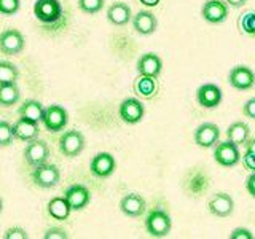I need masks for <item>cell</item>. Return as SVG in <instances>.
Here are the masks:
<instances>
[{
	"label": "cell",
	"mask_w": 255,
	"mask_h": 239,
	"mask_svg": "<svg viewBox=\"0 0 255 239\" xmlns=\"http://www.w3.org/2000/svg\"><path fill=\"white\" fill-rule=\"evenodd\" d=\"M252 37H255V26H254V34H252Z\"/></svg>",
	"instance_id": "cell-42"
},
{
	"label": "cell",
	"mask_w": 255,
	"mask_h": 239,
	"mask_svg": "<svg viewBox=\"0 0 255 239\" xmlns=\"http://www.w3.org/2000/svg\"><path fill=\"white\" fill-rule=\"evenodd\" d=\"M243 114L247 117V118H252L255 120V98H251L244 102L243 106Z\"/></svg>",
	"instance_id": "cell-36"
},
{
	"label": "cell",
	"mask_w": 255,
	"mask_h": 239,
	"mask_svg": "<svg viewBox=\"0 0 255 239\" xmlns=\"http://www.w3.org/2000/svg\"><path fill=\"white\" fill-rule=\"evenodd\" d=\"M223 93L215 83H204L196 90V101L204 109H215L222 104Z\"/></svg>",
	"instance_id": "cell-14"
},
{
	"label": "cell",
	"mask_w": 255,
	"mask_h": 239,
	"mask_svg": "<svg viewBox=\"0 0 255 239\" xmlns=\"http://www.w3.org/2000/svg\"><path fill=\"white\" fill-rule=\"evenodd\" d=\"M24 46H26V40L18 29H5L0 34V51L3 54L18 56Z\"/></svg>",
	"instance_id": "cell-8"
},
{
	"label": "cell",
	"mask_w": 255,
	"mask_h": 239,
	"mask_svg": "<svg viewBox=\"0 0 255 239\" xmlns=\"http://www.w3.org/2000/svg\"><path fill=\"white\" fill-rule=\"evenodd\" d=\"M193 139L198 147L212 148L217 145V142L220 140V127L215 123L206 121L203 124H199L195 129Z\"/></svg>",
	"instance_id": "cell-9"
},
{
	"label": "cell",
	"mask_w": 255,
	"mask_h": 239,
	"mask_svg": "<svg viewBox=\"0 0 255 239\" xmlns=\"http://www.w3.org/2000/svg\"><path fill=\"white\" fill-rule=\"evenodd\" d=\"M107 19L110 24L118 27H123L126 24H129L132 19L131 6L123 2H115L107 8Z\"/></svg>",
	"instance_id": "cell-20"
},
{
	"label": "cell",
	"mask_w": 255,
	"mask_h": 239,
	"mask_svg": "<svg viewBox=\"0 0 255 239\" xmlns=\"http://www.w3.org/2000/svg\"><path fill=\"white\" fill-rule=\"evenodd\" d=\"M117 167V161L112 153H107V151H101V153L94 155L90 164V171L94 177L98 179H107L112 174L115 172Z\"/></svg>",
	"instance_id": "cell-12"
},
{
	"label": "cell",
	"mask_w": 255,
	"mask_h": 239,
	"mask_svg": "<svg viewBox=\"0 0 255 239\" xmlns=\"http://www.w3.org/2000/svg\"><path fill=\"white\" fill-rule=\"evenodd\" d=\"M21 98V91L16 83L0 85V107H13L18 104Z\"/></svg>",
	"instance_id": "cell-26"
},
{
	"label": "cell",
	"mask_w": 255,
	"mask_h": 239,
	"mask_svg": "<svg viewBox=\"0 0 255 239\" xmlns=\"http://www.w3.org/2000/svg\"><path fill=\"white\" fill-rule=\"evenodd\" d=\"M13 134L14 139L22 140V142H30L38 137L40 129H38V123L29 121L26 118H18L13 123Z\"/></svg>",
	"instance_id": "cell-21"
},
{
	"label": "cell",
	"mask_w": 255,
	"mask_h": 239,
	"mask_svg": "<svg viewBox=\"0 0 255 239\" xmlns=\"http://www.w3.org/2000/svg\"><path fill=\"white\" fill-rule=\"evenodd\" d=\"M131 21H132L134 30L140 35H151L158 27L156 16L151 11H147V10H142L139 13H135V16H132Z\"/></svg>",
	"instance_id": "cell-18"
},
{
	"label": "cell",
	"mask_w": 255,
	"mask_h": 239,
	"mask_svg": "<svg viewBox=\"0 0 255 239\" xmlns=\"http://www.w3.org/2000/svg\"><path fill=\"white\" fill-rule=\"evenodd\" d=\"M246 190L249 191V195L255 198V171L251 172L246 179Z\"/></svg>",
	"instance_id": "cell-37"
},
{
	"label": "cell",
	"mask_w": 255,
	"mask_h": 239,
	"mask_svg": "<svg viewBox=\"0 0 255 239\" xmlns=\"http://www.w3.org/2000/svg\"><path fill=\"white\" fill-rule=\"evenodd\" d=\"M85 145H86L85 135L77 129L62 132V135L59 137V150H61V153L67 158L78 156L85 150Z\"/></svg>",
	"instance_id": "cell-2"
},
{
	"label": "cell",
	"mask_w": 255,
	"mask_h": 239,
	"mask_svg": "<svg viewBox=\"0 0 255 239\" xmlns=\"http://www.w3.org/2000/svg\"><path fill=\"white\" fill-rule=\"evenodd\" d=\"M13 140V124L5 121V120H0V147H10Z\"/></svg>",
	"instance_id": "cell-28"
},
{
	"label": "cell",
	"mask_w": 255,
	"mask_h": 239,
	"mask_svg": "<svg viewBox=\"0 0 255 239\" xmlns=\"http://www.w3.org/2000/svg\"><path fill=\"white\" fill-rule=\"evenodd\" d=\"M19 77V69L10 61H0V85L16 83Z\"/></svg>",
	"instance_id": "cell-27"
},
{
	"label": "cell",
	"mask_w": 255,
	"mask_h": 239,
	"mask_svg": "<svg viewBox=\"0 0 255 239\" xmlns=\"http://www.w3.org/2000/svg\"><path fill=\"white\" fill-rule=\"evenodd\" d=\"M235 211V201L228 193H215L209 201V212L215 217H228Z\"/></svg>",
	"instance_id": "cell-19"
},
{
	"label": "cell",
	"mask_w": 255,
	"mask_h": 239,
	"mask_svg": "<svg viewBox=\"0 0 255 239\" xmlns=\"http://www.w3.org/2000/svg\"><path fill=\"white\" fill-rule=\"evenodd\" d=\"M5 239H29V235L26 233V230L19 228V227H13V228H8L3 235Z\"/></svg>",
	"instance_id": "cell-32"
},
{
	"label": "cell",
	"mask_w": 255,
	"mask_h": 239,
	"mask_svg": "<svg viewBox=\"0 0 255 239\" xmlns=\"http://www.w3.org/2000/svg\"><path fill=\"white\" fill-rule=\"evenodd\" d=\"M64 196L69 201L72 211H82L91 203V193L85 185H80V183H74L69 188L64 191Z\"/></svg>",
	"instance_id": "cell-15"
},
{
	"label": "cell",
	"mask_w": 255,
	"mask_h": 239,
	"mask_svg": "<svg viewBox=\"0 0 255 239\" xmlns=\"http://www.w3.org/2000/svg\"><path fill=\"white\" fill-rule=\"evenodd\" d=\"M32 182L40 188H53L61 180V172L56 164H40L32 171Z\"/></svg>",
	"instance_id": "cell-6"
},
{
	"label": "cell",
	"mask_w": 255,
	"mask_h": 239,
	"mask_svg": "<svg viewBox=\"0 0 255 239\" xmlns=\"http://www.w3.org/2000/svg\"><path fill=\"white\" fill-rule=\"evenodd\" d=\"M69 121V115L67 110L62 106H58V104H53V106L45 107V117H43V126L48 132L56 134L66 129Z\"/></svg>",
	"instance_id": "cell-3"
},
{
	"label": "cell",
	"mask_w": 255,
	"mask_h": 239,
	"mask_svg": "<svg viewBox=\"0 0 255 239\" xmlns=\"http://www.w3.org/2000/svg\"><path fill=\"white\" fill-rule=\"evenodd\" d=\"M48 158H50V147H48L45 140L37 137L27 142L26 148H24V161L30 167H37L40 164L48 163Z\"/></svg>",
	"instance_id": "cell-7"
},
{
	"label": "cell",
	"mask_w": 255,
	"mask_h": 239,
	"mask_svg": "<svg viewBox=\"0 0 255 239\" xmlns=\"http://www.w3.org/2000/svg\"><path fill=\"white\" fill-rule=\"evenodd\" d=\"M159 2H161V0H140V3L145 6H156Z\"/></svg>",
	"instance_id": "cell-40"
},
{
	"label": "cell",
	"mask_w": 255,
	"mask_h": 239,
	"mask_svg": "<svg viewBox=\"0 0 255 239\" xmlns=\"http://www.w3.org/2000/svg\"><path fill=\"white\" fill-rule=\"evenodd\" d=\"M241 161H243V166L246 167L247 171L254 172L255 171V151L246 150V153L241 156Z\"/></svg>",
	"instance_id": "cell-33"
},
{
	"label": "cell",
	"mask_w": 255,
	"mask_h": 239,
	"mask_svg": "<svg viewBox=\"0 0 255 239\" xmlns=\"http://www.w3.org/2000/svg\"><path fill=\"white\" fill-rule=\"evenodd\" d=\"M225 2L230 5V6H235V8H241L247 3V0H225Z\"/></svg>",
	"instance_id": "cell-38"
},
{
	"label": "cell",
	"mask_w": 255,
	"mask_h": 239,
	"mask_svg": "<svg viewBox=\"0 0 255 239\" xmlns=\"http://www.w3.org/2000/svg\"><path fill=\"white\" fill-rule=\"evenodd\" d=\"M78 8L86 14H96L104 8V0H78Z\"/></svg>",
	"instance_id": "cell-29"
},
{
	"label": "cell",
	"mask_w": 255,
	"mask_h": 239,
	"mask_svg": "<svg viewBox=\"0 0 255 239\" xmlns=\"http://www.w3.org/2000/svg\"><path fill=\"white\" fill-rule=\"evenodd\" d=\"M21 0H0V13L5 16H13L19 11Z\"/></svg>",
	"instance_id": "cell-31"
},
{
	"label": "cell",
	"mask_w": 255,
	"mask_h": 239,
	"mask_svg": "<svg viewBox=\"0 0 255 239\" xmlns=\"http://www.w3.org/2000/svg\"><path fill=\"white\" fill-rule=\"evenodd\" d=\"M135 69H137L139 75H148L158 78L163 70V61L155 53H145L139 58L137 64H135Z\"/></svg>",
	"instance_id": "cell-17"
},
{
	"label": "cell",
	"mask_w": 255,
	"mask_h": 239,
	"mask_svg": "<svg viewBox=\"0 0 255 239\" xmlns=\"http://www.w3.org/2000/svg\"><path fill=\"white\" fill-rule=\"evenodd\" d=\"M120 211H122L126 217L137 219L147 211V203H145V199L137 193H128L122 198V201H120Z\"/></svg>",
	"instance_id": "cell-16"
},
{
	"label": "cell",
	"mask_w": 255,
	"mask_h": 239,
	"mask_svg": "<svg viewBox=\"0 0 255 239\" xmlns=\"http://www.w3.org/2000/svg\"><path fill=\"white\" fill-rule=\"evenodd\" d=\"M145 230L151 238H166L172 230V220L169 214L163 209L150 211L145 217Z\"/></svg>",
	"instance_id": "cell-1"
},
{
	"label": "cell",
	"mask_w": 255,
	"mask_h": 239,
	"mask_svg": "<svg viewBox=\"0 0 255 239\" xmlns=\"http://www.w3.org/2000/svg\"><path fill=\"white\" fill-rule=\"evenodd\" d=\"M228 3L225 0H206L201 8V16L211 24H222L228 18Z\"/></svg>",
	"instance_id": "cell-13"
},
{
	"label": "cell",
	"mask_w": 255,
	"mask_h": 239,
	"mask_svg": "<svg viewBox=\"0 0 255 239\" xmlns=\"http://www.w3.org/2000/svg\"><path fill=\"white\" fill-rule=\"evenodd\" d=\"M72 212V207L66 196H54L48 203V214L51 215L54 220H67Z\"/></svg>",
	"instance_id": "cell-23"
},
{
	"label": "cell",
	"mask_w": 255,
	"mask_h": 239,
	"mask_svg": "<svg viewBox=\"0 0 255 239\" xmlns=\"http://www.w3.org/2000/svg\"><path fill=\"white\" fill-rule=\"evenodd\" d=\"M43 238L45 239H67L69 235L66 233V230H62V228H48Z\"/></svg>",
	"instance_id": "cell-34"
},
{
	"label": "cell",
	"mask_w": 255,
	"mask_h": 239,
	"mask_svg": "<svg viewBox=\"0 0 255 239\" xmlns=\"http://www.w3.org/2000/svg\"><path fill=\"white\" fill-rule=\"evenodd\" d=\"M134 90L140 98L150 99L153 98L156 90H158V83L155 77H148V75H139L134 82Z\"/></svg>",
	"instance_id": "cell-25"
},
{
	"label": "cell",
	"mask_w": 255,
	"mask_h": 239,
	"mask_svg": "<svg viewBox=\"0 0 255 239\" xmlns=\"http://www.w3.org/2000/svg\"><path fill=\"white\" fill-rule=\"evenodd\" d=\"M239 26H241L243 32L247 35L254 34V26H255V11H247L241 16L239 19Z\"/></svg>",
	"instance_id": "cell-30"
},
{
	"label": "cell",
	"mask_w": 255,
	"mask_h": 239,
	"mask_svg": "<svg viewBox=\"0 0 255 239\" xmlns=\"http://www.w3.org/2000/svg\"><path fill=\"white\" fill-rule=\"evenodd\" d=\"M35 18L43 24H56L62 18V6L59 0H37L34 3Z\"/></svg>",
	"instance_id": "cell-5"
},
{
	"label": "cell",
	"mask_w": 255,
	"mask_h": 239,
	"mask_svg": "<svg viewBox=\"0 0 255 239\" xmlns=\"http://www.w3.org/2000/svg\"><path fill=\"white\" fill-rule=\"evenodd\" d=\"M18 115L21 118H26L29 121L34 123H43L45 117V107L42 106V102H38L37 99H27L22 102V106L18 109Z\"/></svg>",
	"instance_id": "cell-22"
},
{
	"label": "cell",
	"mask_w": 255,
	"mask_h": 239,
	"mask_svg": "<svg viewBox=\"0 0 255 239\" xmlns=\"http://www.w3.org/2000/svg\"><path fill=\"white\" fill-rule=\"evenodd\" d=\"M118 115L128 124H135L145 115V107L137 98H126L120 104Z\"/></svg>",
	"instance_id": "cell-11"
},
{
	"label": "cell",
	"mask_w": 255,
	"mask_h": 239,
	"mask_svg": "<svg viewBox=\"0 0 255 239\" xmlns=\"http://www.w3.org/2000/svg\"><path fill=\"white\" fill-rule=\"evenodd\" d=\"M244 147H246V150L255 151V137H249V139H247L246 143H244Z\"/></svg>",
	"instance_id": "cell-39"
},
{
	"label": "cell",
	"mask_w": 255,
	"mask_h": 239,
	"mask_svg": "<svg viewBox=\"0 0 255 239\" xmlns=\"http://www.w3.org/2000/svg\"><path fill=\"white\" fill-rule=\"evenodd\" d=\"M2 211H3V199L0 198V214H2Z\"/></svg>",
	"instance_id": "cell-41"
},
{
	"label": "cell",
	"mask_w": 255,
	"mask_h": 239,
	"mask_svg": "<svg viewBox=\"0 0 255 239\" xmlns=\"http://www.w3.org/2000/svg\"><path fill=\"white\" fill-rule=\"evenodd\" d=\"M249 137H251V127L246 121H235L228 126L227 139L236 143V145H244Z\"/></svg>",
	"instance_id": "cell-24"
},
{
	"label": "cell",
	"mask_w": 255,
	"mask_h": 239,
	"mask_svg": "<svg viewBox=\"0 0 255 239\" xmlns=\"http://www.w3.org/2000/svg\"><path fill=\"white\" fill-rule=\"evenodd\" d=\"M230 239H254V235L247 228H235L230 233Z\"/></svg>",
	"instance_id": "cell-35"
},
{
	"label": "cell",
	"mask_w": 255,
	"mask_h": 239,
	"mask_svg": "<svg viewBox=\"0 0 255 239\" xmlns=\"http://www.w3.org/2000/svg\"><path fill=\"white\" fill-rule=\"evenodd\" d=\"M228 82L238 91H249L255 85V72L247 66H236L230 70Z\"/></svg>",
	"instance_id": "cell-10"
},
{
	"label": "cell",
	"mask_w": 255,
	"mask_h": 239,
	"mask_svg": "<svg viewBox=\"0 0 255 239\" xmlns=\"http://www.w3.org/2000/svg\"><path fill=\"white\" fill-rule=\"evenodd\" d=\"M214 159L223 167H235L241 161L239 145L228 139L225 142H217V145L214 147Z\"/></svg>",
	"instance_id": "cell-4"
}]
</instances>
